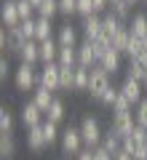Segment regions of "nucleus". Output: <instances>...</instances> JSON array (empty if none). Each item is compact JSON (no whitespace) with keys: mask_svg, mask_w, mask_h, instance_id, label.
<instances>
[{"mask_svg":"<svg viewBox=\"0 0 147 160\" xmlns=\"http://www.w3.org/2000/svg\"><path fill=\"white\" fill-rule=\"evenodd\" d=\"M13 86L16 91H35L40 86V69L35 64H19L13 69Z\"/></svg>","mask_w":147,"mask_h":160,"instance_id":"nucleus-1","label":"nucleus"},{"mask_svg":"<svg viewBox=\"0 0 147 160\" xmlns=\"http://www.w3.org/2000/svg\"><path fill=\"white\" fill-rule=\"evenodd\" d=\"M80 136H83V144L88 149H96L99 144H102V139H104V131H102V126H99V120L96 118H83L80 120Z\"/></svg>","mask_w":147,"mask_h":160,"instance_id":"nucleus-2","label":"nucleus"},{"mask_svg":"<svg viewBox=\"0 0 147 160\" xmlns=\"http://www.w3.org/2000/svg\"><path fill=\"white\" fill-rule=\"evenodd\" d=\"M24 43H27V38L22 35V29L19 27H13V29H0V48L3 51H8V53H16L19 56V51L24 48Z\"/></svg>","mask_w":147,"mask_h":160,"instance_id":"nucleus-3","label":"nucleus"},{"mask_svg":"<svg viewBox=\"0 0 147 160\" xmlns=\"http://www.w3.org/2000/svg\"><path fill=\"white\" fill-rule=\"evenodd\" d=\"M136 128V118L134 112H113V123H110V131L118 133L120 139H129Z\"/></svg>","mask_w":147,"mask_h":160,"instance_id":"nucleus-4","label":"nucleus"},{"mask_svg":"<svg viewBox=\"0 0 147 160\" xmlns=\"http://www.w3.org/2000/svg\"><path fill=\"white\" fill-rule=\"evenodd\" d=\"M59 144H62V152H64V155H72V158L86 147V144H83V136H80V128H75V126H70V128H64V131H62Z\"/></svg>","mask_w":147,"mask_h":160,"instance_id":"nucleus-5","label":"nucleus"},{"mask_svg":"<svg viewBox=\"0 0 147 160\" xmlns=\"http://www.w3.org/2000/svg\"><path fill=\"white\" fill-rule=\"evenodd\" d=\"M110 86H113V83H110V75L104 72V69L99 67V64H96V67H91V80H88V93H91V96L96 99V102H99V99H102V93L107 91Z\"/></svg>","mask_w":147,"mask_h":160,"instance_id":"nucleus-6","label":"nucleus"},{"mask_svg":"<svg viewBox=\"0 0 147 160\" xmlns=\"http://www.w3.org/2000/svg\"><path fill=\"white\" fill-rule=\"evenodd\" d=\"M19 120H22V126L29 131V128H35V126H43L45 115L40 112V107H38L35 102H27V104L22 107V112H19Z\"/></svg>","mask_w":147,"mask_h":160,"instance_id":"nucleus-7","label":"nucleus"},{"mask_svg":"<svg viewBox=\"0 0 147 160\" xmlns=\"http://www.w3.org/2000/svg\"><path fill=\"white\" fill-rule=\"evenodd\" d=\"M56 43H59V48H78V46H80V43H78V27L70 24V22L59 24Z\"/></svg>","mask_w":147,"mask_h":160,"instance_id":"nucleus-8","label":"nucleus"},{"mask_svg":"<svg viewBox=\"0 0 147 160\" xmlns=\"http://www.w3.org/2000/svg\"><path fill=\"white\" fill-rule=\"evenodd\" d=\"M118 88H120V93H123V96L129 99V102L134 104V107H136V104L142 102V99H144V86H142L139 80H131V78H123V83H120Z\"/></svg>","mask_w":147,"mask_h":160,"instance_id":"nucleus-9","label":"nucleus"},{"mask_svg":"<svg viewBox=\"0 0 147 160\" xmlns=\"http://www.w3.org/2000/svg\"><path fill=\"white\" fill-rule=\"evenodd\" d=\"M59 64L51 62V64H43L40 67V86L48 88V91H59Z\"/></svg>","mask_w":147,"mask_h":160,"instance_id":"nucleus-10","label":"nucleus"},{"mask_svg":"<svg viewBox=\"0 0 147 160\" xmlns=\"http://www.w3.org/2000/svg\"><path fill=\"white\" fill-rule=\"evenodd\" d=\"M48 147V142H45V133H43V126H35L27 131V149L35 155H40L43 149Z\"/></svg>","mask_w":147,"mask_h":160,"instance_id":"nucleus-11","label":"nucleus"},{"mask_svg":"<svg viewBox=\"0 0 147 160\" xmlns=\"http://www.w3.org/2000/svg\"><path fill=\"white\" fill-rule=\"evenodd\" d=\"M0 16H3V27H6V29L19 27V24H22V16H19L16 0H6V3H3V11H0Z\"/></svg>","mask_w":147,"mask_h":160,"instance_id":"nucleus-12","label":"nucleus"},{"mask_svg":"<svg viewBox=\"0 0 147 160\" xmlns=\"http://www.w3.org/2000/svg\"><path fill=\"white\" fill-rule=\"evenodd\" d=\"M96 64H99V59H96V53H94L91 40H83V43L78 46V67L91 69V67H96Z\"/></svg>","mask_w":147,"mask_h":160,"instance_id":"nucleus-13","label":"nucleus"},{"mask_svg":"<svg viewBox=\"0 0 147 160\" xmlns=\"http://www.w3.org/2000/svg\"><path fill=\"white\" fill-rule=\"evenodd\" d=\"M80 29H83L86 40H96L99 35H102V16H99V13H94V16L83 19V22H80Z\"/></svg>","mask_w":147,"mask_h":160,"instance_id":"nucleus-14","label":"nucleus"},{"mask_svg":"<svg viewBox=\"0 0 147 160\" xmlns=\"http://www.w3.org/2000/svg\"><path fill=\"white\" fill-rule=\"evenodd\" d=\"M19 59H22V64H38L40 62V43L38 40H27L24 48L19 51Z\"/></svg>","mask_w":147,"mask_h":160,"instance_id":"nucleus-15","label":"nucleus"},{"mask_svg":"<svg viewBox=\"0 0 147 160\" xmlns=\"http://www.w3.org/2000/svg\"><path fill=\"white\" fill-rule=\"evenodd\" d=\"M120 29H123V24H120L113 13H107V16H102V35H99V38H104L107 43H113V38L120 32Z\"/></svg>","mask_w":147,"mask_h":160,"instance_id":"nucleus-16","label":"nucleus"},{"mask_svg":"<svg viewBox=\"0 0 147 160\" xmlns=\"http://www.w3.org/2000/svg\"><path fill=\"white\" fill-rule=\"evenodd\" d=\"M120 59H123V53H118L115 48H110L107 53L102 56V62H99V67L104 69L107 75H115V72H120Z\"/></svg>","mask_w":147,"mask_h":160,"instance_id":"nucleus-17","label":"nucleus"},{"mask_svg":"<svg viewBox=\"0 0 147 160\" xmlns=\"http://www.w3.org/2000/svg\"><path fill=\"white\" fill-rule=\"evenodd\" d=\"M54 99H56V96H54V91H48V88H43V86H38L32 91V102L40 107V112H43V115L48 112V107L54 104Z\"/></svg>","mask_w":147,"mask_h":160,"instance_id":"nucleus-18","label":"nucleus"},{"mask_svg":"<svg viewBox=\"0 0 147 160\" xmlns=\"http://www.w3.org/2000/svg\"><path fill=\"white\" fill-rule=\"evenodd\" d=\"M56 59H59V43H56V38L43 40V43H40V62L51 64V62H56Z\"/></svg>","mask_w":147,"mask_h":160,"instance_id":"nucleus-19","label":"nucleus"},{"mask_svg":"<svg viewBox=\"0 0 147 160\" xmlns=\"http://www.w3.org/2000/svg\"><path fill=\"white\" fill-rule=\"evenodd\" d=\"M129 32L134 35V38H139V40L147 38V13H134V16H131Z\"/></svg>","mask_w":147,"mask_h":160,"instance_id":"nucleus-20","label":"nucleus"},{"mask_svg":"<svg viewBox=\"0 0 147 160\" xmlns=\"http://www.w3.org/2000/svg\"><path fill=\"white\" fill-rule=\"evenodd\" d=\"M13 155H16L13 133H0V160H13Z\"/></svg>","mask_w":147,"mask_h":160,"instance_id":"nucleus-21","label":"nucleus"},{"mask_svg":"<svg viewBox=\"0 0 147 160\" xmlns=\"http://www.w3.org/2000/svg\"><path fill=\"white\" fill-rule=\"evenodd\" d=\"M51 32H54L51 19H43V16L35 19V40H38V43H43V40H51Z\"/></svg>","mask_w":147,"mask_h":160,"instance_id":"nucleus-22","label":"nucleus"},{"mask_svg":"<svg viewBox=\"0 0 147 160\" xmlns=\"http://www.w3.org/2000/svg\"><path fill=\"white\" fill-rule=\"evenodd\" d=\"M99 147H104L110 155H118L120 149H123V139H120L118 133H113V131H104V139H102Z\"/></svg>","mask_w":147,"mask_h":160,"instance_id":"nucleus-23","label":"nucleus"},{"mask_svg":"<svg viewBox=\"0 0 147 160\" xmlns=\"http://www.w3.org/2000/svg\"><path fill=\"white\" fill-rule=\"evenodd\" d=\"M59 91H75V67L59 69Z\"/></svg>","mask_w":147,"mask_h":160,"instance_id":"nucleus-24","label":"nucleus"},{"mask_svg":"<svg viewBox=\"0 0 147 160\" xmlns=\"http://www.w3.org/2000/svg\"><path fill=\"white\" fill-rule=\"evenodd\" d=\"M64 115H67V109H64V102L62 99H54V104L48 107V112H45V120H51V123H62L64 120Z\"/></svg>","mask_w":147,"mask_h":160,"instance_id":"nucleus-25","label":"nucleus"},{"mask_svg":"<svg viewBox=\"0 0 147 160\" xmlns=\"http://www.w3.org/2000/svg\"><path fill=\"white\" fill-rule=\"evenodd\" d=\"M59 67H78V48H59Z\"/></svg>","mask_w":147,"mask_h":160,"instance_id":"nucleus-26","label":"nucleus"},{"mask_svg":"<svg viewBox=\"0 0 147 160\" xmlns=\"http://www.w3.org/2000/svg\"><path fill=\"white\" fill-rule=\"evenodd\" d=\"M129 43H131V32H129V27H123V29H120V32L113 38V48H115L118 53H123V56H126V48H129Z\"/></svg>","mask_w":147,"mask_h":160,"instance_id":"nucleus-27","label":"nucleus"},{"mask_svg":"<svg viewBox=\"0 0 147 160\" xmlns=\"http://www.w3.org/2000/svg\"><path fill=\"white\" fill-rule=\"evenodd\" d=\"M13 126H16V118L8 107L0 109V133H13Z\"/></svg>","mask_w":147,"mask_h":160,"instance_id":"nucleus-28","label":"nucleus"},{"mask_svg":"<svg viewBox=\"0 0 147 160\" xmlns=\"http://www.w3.org/2000/svg\"><path fill=\"white\" fill-rule=\"evenodd\" d=\"M110 13H113V16L118 19L120 24L131 22V6L126 3V0H123V3H118V6H110Z\"/></svg>","mask_w":147,"mask_h":160,"instance_id":"nucleus-29","label":"nucleus"},{"mask_svg":"<svg viewBox=\"0 0 147 160\" xmlns=\"http://www.w3.org/2000/svg\"><path fill=\"white\" fill-rule=\"evenodd\" d=\"M43 133H45V142H48V147H51V144H56L59 139H62L59 126H56V123H51V120H43Z\"/></svg>","mask_w":147,"mask_h":160,"instance_id":"nucleus-30","label":"nucleus"},{"mask_svg":"<svg viewBox=\"0 0 147 160\" xmlns=\"http://www.w3.org/2000/svg\"><path fill=\"white\" fill-rule=\"evenodd\" d=\"M88 80H91V69L75 67V91H88Z\"/></svg>","mask_w":147,"mask_h":160,"instance_id":"nucleus-31","label":"nucleus"},{"mask_svg":"<svg viewBox=\"0 0 147 160\" xmlns=\"http://www.w3.org/2000/svg\"><path fill=\"white\" fill-rule=\"evenodd\" d=\"M59 13V0H43L38 6V16H43V19H54Z\"/></svg>","mask_w":147,"mask_h":160,"instance_id":"nucleus-32","label":"nucleus"},{"mask_svg":"<svg viewBox=\"0 0 147 160\" xmlns=\"http://www.w3.org/2000/svg\"><path fill=\"white\" fill-rule=\"evenodd\" d=\"M144 75H147V69L142 67V64H136V62H131L129 59V67H126V78H131V80H144Z\"/></svg>","mask_w":147,"mask_h":160,"instance_id":"nucleus-33","label":"nucleus"},{"mask_svg":"<svg viewBox=\"0 0 147 160\" xmlns=\"http://www.w3.org/2000/svg\"><path fill=\"white\" fill-rule=\"evenodd\" d=\"M134 118H136V126L147 128V99H142V102L134 107Z\"/></svg>","mask_w":147,"mask_h":160,"instance_id":"nucleus-34","label":"nucleus"},{"mask_svg":"<svg viewBox=\"0 0 147 160\" xmlns=\"http://www.w3.org/2000/svg\"><path fill=\"white\" fill-rule=\"evenodd\" d=\"M16 8H19V16H22V22H27V19H32V13H38L29 0H16Z\"/></svg>","mask_w":147,"mask_h":160,"instance_id":"nucleus-35","label":"nucleus"},{"mask_svg":"<svg viewBox=\"0 0 147 160\" xmlns=\"http://www.w3.org/2000/svg\"><path fill=\"white\" fill-rule=\"evenodd\" d=\"M94 13H96L94 0H78V16L80 19H88V16H94Z\"/></svg>","mask_w":147,"mask_h":160,"instance_id":"nucleus-36","label":"nucleus"},{"mask_svg":"<svg viewBox=\"0 0 147 160\" xmlns=\"http://www.w3.org/2000/svg\"><path fill=\"white\" fill-rule=\"evenodd\" d=\"M118 96H120V88H115V86H110L107 91L102 93V99H99V102H102L104 107H113V104H115V99H118Z\"/></svg>","mask_w":147,"mask_h":160,"instance_id":"nucleus-37","label":"nucleus"},{"mask_svg":"<svg viewBox=\"0 0 147 160\" xmlns=\"http://www.w3.org/2000/svg\"><path fill=\"white\" fill-rule=\"evenodd\" d=\"M59 13L75 16V13H78V0H59Z\"/></svg>","mask_w":147,"mask_h":160,"instance_id":"nucleus-38","label":"nucleus"},{"mask_svg":"<svg viewBox=\"0 0 147 160\" xmlns=\"http://www.w3.org/2000/svg\"><path fill=\"white\" fill-rule=\"evenodd\" d=\"M131 107H134V104H131L129 99L120 93V96L115 99V104H113V112H131Z\"/></svg>","mask_w":147,"mask_h":160,"instance_id":"nucleus-39","label":"nucleus"},{"mask_svg":"<svg viewBox=\"0 0 147 160\" xmlns=\"http://www.w3.org/2000/svg\"><path fill=\"white\" fill-rule=\"evenodd\" d=\"M19 29H22V35L27 40H35V19H27V22L19 24Z\"/></svg>","mask_w":147,"mask_h":160,"instance_id":"nucleus-40","label":"nucleus"},{"mask_svg":"<svg viewBox=\"0 0 147 160\" xmlns=\"http://www.w3.org/2000/svg\"><path fill=\"white\" fill-rule=\"evenodd\" d=\"M94 160H115V155H110L104 147H96L94 149Z\"/></svg>","mask_w":147,"mask_h":160,"instance_id":"nucleus-41","label":"nucleus"},{"mask_svg":"<svg viewBox=\"0 0 147 160\" xmlns=\"http://www.w3.org/2000/svg\"><path fill=\"white\" fill-rule=\"evenodd\" d=\"M8 75H11V64H8V59L3 56V59H0V80H6Z\"/></svg>","mask_w":147,"mask_h":160,"instance_id":"nucleus-42","label":"nucleus"},{"mask_svg":"<svg viewBox=\"0 0 147 160\" xmlns=\"http://www.w3.org/2000/svg\"><path fill=\"white\" fill-rule=\"evenodd\" d=\"M75 160H94V149H88V147H83L78 155H75Z\"/></svg>","mask_w":147,"mask_h":160,"instance_id":"nucleus-43","label":"nucleus"},{"mask_svg":"<svg viewBox=\"0 0 147 160\" xmlns=\"http://www.w3.org/2000/svg\"><path fill=\"white\" fill-rule=\"evenodd\" d=\"M94 8H96V13H102L104 8H110V0H94Z\"/></svg>","mask_w":147,"mask_h":160,"instance_id":"nucleus-44","label":"nucleus"},{"mask_svg":"<svg viewBox=\"0 0 147 160\" xmlns=\"http://www.w3.org/2000/svg\"><path fill=\"white\" fill-rule=\"evenodd\" d=\"M134 160H147V144H144V147H139V149L134 152Z\"/></svg>","mask_w":147,"mask_h":160,"instance_id":"nucleus-45","label":"nucleus"},{"mask_svg":"<svg viewBox=\"0 0 147 160\" xmlns=\"http://www.w3.org/2000/svg\"><path fill=\"white\" fill-rule=\"evenodd\" d=\"M115 160H134V158H131V155H129V152H123V149H120V152H118V155H115Z\"/></svg>","mask_w":147,"mask_h":160,"instance_id":"nucleus-46","label":"nucleus"},{"mask_svg":"<svg viewBox=\"0 0 147 160\" xmlns=\"http://www.w3.org/2000/svg\"><path fill=\"white\" fill-rule=\"evenodd\" d=\"M29 3H32V6H35V11H38V6L43 3V0H29Z\"/></svg>","mask_w":147,"mask_h":160,"instance_id":"nucleus-47","label":"nucleus"},{"mask_svg":"<svg viewBox=\"0 0 147 160\" xmlns=\"http://www.w3.org/2000/svg\"><path fill=\"white\" fill-rule=\"evenodd\" d=\"M118 3H123V0H110V6H118Z\"/></svg>","mask_w":147,"mask_h":160,"instance_id":"nucleus-48","label":"nucleus"},{"mask_svg":"<svg viewBox=\"0 0 147 160\" xmlns=\"http://www.w3.org/2000/svg\"><path fill=\"white\" fill-rule=\"evenodd\" d=\"M142 86H144V91H147V75H144V80H142Z\"/></svg>","mask_w":147,"mask_h":160,"instance_id":"nucleus-49","label":"nucleus"},{"mask_svg":"<svg viewBox=\"0 0 147 160\" xmlns=\"http://www.w3.org/2000/svg\"><path fill=\"white\" fill-rule=\"evenodd\" d=\"M126 3H129V6H134V3H139V0H126Z\"/></svg>","mask_w":147,"mask_h":160,"instance_id":"nucleus-50","label":"nucleus"},{"mask_svg":"<svg viewBox=\"0 0 147 160\" xmlns=\"http://www.w3.org/2000/svg\"><path fill=\"white\" fill-rule=\"evenodd\" d=\"M142 43H144V51H147V38H144V40H142Z\"/></svg>","mask_w":147,"mask_h":160,"instance_id":"nucleus-51","label":"nucleus"},{"mask_svg":"<svg viewBox=\"0 0 147 160\" xmlns=\"http://www.w3.org/2000/svg\"><path fill=\"white\" fill-rule=\"evenodd\" d=\"M144 142H147V133H144Z\"/></svg>","mask_w":147,"mask_h":160,"instance_id":"nucleus-52","label":"nucleus"}]
</instances>
